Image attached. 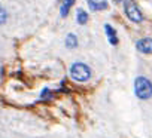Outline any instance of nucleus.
I'll use <instances>...</instances> for the list:
<instances>
[{
	"mask_svg": "<svg viewBox=\"0 0 152 138\" xmlns=\"http://www.w3.org/2000/svg\"><path fill=\"white\" fill-rule=\"evenodd\" d=\"M70 76H72V79L78 80V82H85L91 77V70L88 65H85L82 62H76L70 68Z\"/></svg>",
	"mask_w": 152,
	"mask_h": 138,
	"instance_id": "1",
	"label": "nucleus"
},
{
	"mask_svg": "<svg viewBox=\"0 0 152 138\" xmlns=\"http://www.w3.org/2000/svg\"><path fill=\"white\" fill-rule=\"evenodd\" d=\"M134 91L139 98L148 100L152 97V83L146 77H137L136 83H134Z\"/></svg>",
	"mask_w": 152,
	"mask_h": 138,
	"instance_id": "2",
	"label": "nucleus"
},
{
	"mask_svg": "<svg viewBox=\"0 0 152 138\" xmlns=\"http://www.w3.org/2000/svg\"><path fill=\"white\" fill-rule=\"evenodd\" d=\"M124 9H125L127 17H128L133 22H140V21L143 20L142 12L139 11L137 5L133 2V0H124Z\"/></svg>",
	"mask_w": 152,
	"mask_h": 138,
	"instance_id": "3",
	"label": "nucleus"
},
{
	"mask_svg": "<svg viewBox=\"0 0 152 138\" xmlns=\"http://www.w3.org/2000/svg\"><path fill=\"white\" fill-rule=\"evenodd\" d=\"M137 49L143 53H152V39H142L137 42Z\"/></svg>",
	"mask_w": 152,
	"mask_h": 138,
	"instance_id": "4",
	"label": "nucleus"
},
{
	"mask_svg": "<svg viewBox=\"0 0 152 138\" xmlns=\"http://www.w3.org/2000/svg\"><path fill=\"white\" fill-rule=\"evenodd\" d=\"M104 30H106V33H107V36H109L110 43H112V45H116V43H118V39H116V31H115L110 25H106V27H104Z\"/></svg>",
	"mask_w": 152,
	"mask_h": 138,
	"instance_id": "5",
	"label": "nucleus"
},
{
	"mask_svg": "<svg viewBox=\"0 0 152 138\" xmlns=\"http://www.w3.org/2000/svg\"><path fill=\"white\" fill-rule=\"evenodd\" d=\"M87 2H88V5H90L91 11H100V9H106V8H107V3H106V2H102V3H94L93 0H87Z\"/></svg>",
	"mask_w": 152,
	"mask_h": 138,
	"instance_id": "6",
	"label": "nucleus"
},
{
	"mask_svg": "<svg viewBox=\"0 0 152 138\" xmlns=\"http://www.w3.org/2000/svg\"><path fill=\"white\" fill-rule=\"evenodd\" d=\"M76 45H78V39H76L75 34H69L67 39H66V46L67 48H76Z\"/></svg>",
	"mask_w": 152,
	"mask_h": 138,
	"instance_id": "7",
	"label": "nucleus"
},
{
	"mask_svg": "<svg viewBox=\"0 0 152 138\" xmlns=\"http://www.w3.org/2000/svg\"><path fill=\"white\" fill-rule=\"evenodd\" d=\"M72 5H73V0H63V6H61V15L63 17L67 15V12H69Z\"/></svg>",
	"mask_w": 152,
	"mask_h": 138,
	"instance_id": "8",
	"label": "nucleus"
},
{
	"mask_svg": "<svg viewBox=\"0 0 152 138\" xmlns=\"http://www.w3.org/2000/svg\"><path fill=\"white\" fill-rule=\"evenodd\" d=\"M87 21H88L87 12H84L82 9H79V11H78V22H79V24H85Z\"/></svg>",
	"mask_w": 152,
	"mask_h": 138,
	"instance_id": "9",
	"label": "nucleus"
},
{
	"mask_svg": "<svg viewBox=\"0 0 152 138\" xmlns=\"http://www.w3.org/2000/svg\"><path fill=\"white\" fill-rule=\"evenodd\" d=\"M6 18H8V14H6V11L0 6V24H3L5 21H6Z\"/></svg>",
	"mask_w": 152,
	"mask_h": 138,
	"instance_id": "10",
	"label": "nucleus"
},
{
	"mask_svg": "<svg viewBox=\"0 0 152 138\" xmlns=\"http://www.w3.org/2000/svg\"><path fill=\"white\" fill-rule=\"evenodd\" d=\"M115 2H119V0H115Z\"/></svg>",
	"mask_w": 152,
	"mask_h": 138,
	"instance_id": "11",
	"label": "nucleus"
}]
</instances>
